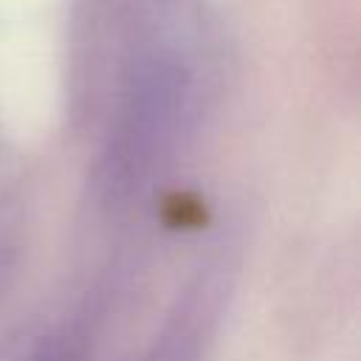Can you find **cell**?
Masks as SVG:
<instances>
[{
  "instance_id": "1",
  "label": "cell",
  "mask_w": 361,
  "mask_h": 361,
  "mask_svg": "<svg viewBox=\"0 0 361 361\" xmlns=\"http://www.w3.org/2000/svg\"><path fill=\"white\" fill-rule=\"evenodd\" d=\"M200 113L203 87L195 65L172 45L141 48L121 76L90 169L96 209L116 217L149 195L186 152Z\"/></svg>"
},
{
  "instance_id": "2",
  "label": "cell",
  "mask_w": 361,
  "mask_h": 361,
  "mask_svg": "<svg viewBox=\"0 0 361 361\" xmlns=\"http://www.w3.org/2000/svg\"><path fill=\"white\" fill-rule=\"evenodd\" d=\"M228 279V262H206L178 296L158 336L133 361H200L220 322L223 302L231 288Z\"/></svg>"
},
{
  "instance_id": "3",
  "label": "cell",
  "mask_w": 361,
  "mask_h": 361,
  "mask_svg": "<svg viewBox=\"0 0 361 361\" xmlns=\"http://www.w3.org/2000/svg\"><path fill=\"white\" fill-rule=\"evenodd\" d=\"M87 338L82 327H56L34 336L11 361H85Z\"/></svg>"
},
{
  "instance_id": "4",
  "label": "cell",
  "mask_w": 361,
  "mask_h": 361,
  "mask_svg": "<svg viewBox=\"0 0 361 361\" xmlns=\"http://www.w3.org/2000/svg\"><path fill=\"white\" fill-rule=\"evenodd\" d=\"M20 265V214L14 203L0 195V299L14 282Z\"/></svg>"
}]
</instances>
